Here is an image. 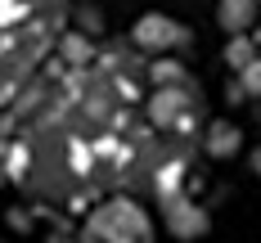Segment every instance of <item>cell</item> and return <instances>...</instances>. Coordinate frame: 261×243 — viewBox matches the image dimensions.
Returning a JSON list of instances; mask_svg holds the SVG:
<instances>
[{"mask_svg": "<svg viewBox=\"0 0 261 243\" xmlns=\"http://www.w3.org/2000/svg\"><path fill=\"white\" fill-rule=\"evenodd\" d=\"M230 63H243V68H248V63H252V45H248V41H234V45H230Z\"/></svg>", "mask_w": 261, "mask_h": 243, "instance_id": "cell-6", "label": "cell"}, {"mask_svg": "<svg viewBox=\"0 0 261 243\" xmlns=\"http://www.w3.org/2000/svg\"><path fill=\"white\" fill-rule=\"evenodd\" d=\"M239 144V135H234V126H225V122H221V126H216V131H212V153H230V149H234Z\"/></svg>", "mask_w": 261, "mask_h": 243, "instance_id": "cell-4", "label": "cell"}, {"mask_svg": "<svg viewBox=\"0 0 261 243\" xmlns=\"http://www.w3.org/2000/svg\"><path fill=\"white\" fill-rule=\"evenodd\" d=\"M135 36H140L144 45H176V41H180V32L167 23V18H144Z\"/></svg>", "mask_w": 261, "mask_h": 243, "instance_id": "cell-2", "label": "cell"}, {"mask_svg": "<svg viewBox=\"0 0 261 243\" xmlns=\"http://www.w3.org/2000/svg\"><path fill=\"white\" fill-rule=\"evenodd\" d=\"M252 14H257L252 0H225V5H221V23H225V27H243Z\"/></svg>", "mask_w": 261, "mask_h": 243, "instance_id": "cell-3", "label": "cell"}, {"mask_svg": "<svg viewBox=\"0 0 261 243\" xmlns=\"http://www.w3.org/2000/svg\"><path fill=\"white\" fill-rule=\"evenodd\" d=\"M243 90H252V95L261 90V59H252V63L243 68Z\"/></svg>", "mask_w": 261, "mask_h": 243, "instance_id": "cell-5", "label": "cell"}, {"mask_svg": "<svg viewBox=\"0 0 261 243\" xmlns=\"http://www.w3.org/2000/svg\"><path fill=\"white\" fill-rule=\"evenodd\" d=\"M63 18V0H0V104L18 95L23 81L54 50Z\"/></svg>", "mask_w": 261, "mask_h": 243, "instance_id": "cell-1", "label": "cell"}, {"mask_svg": "<svg viewBox=\"0 0 261 243\" xmlns=\"http://www.w3.org/2000/svg\"><path fill=\"white\" fill-rule=\"evenodd\" d=\"M257 171H261V153H257Z\"/></svg>", "mask_w": 261, "mask_h": 243, "instance_id": "cell-7", "label": "cell"}]
</instances>
